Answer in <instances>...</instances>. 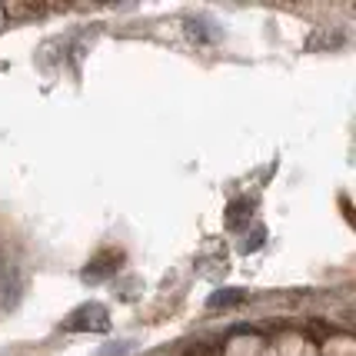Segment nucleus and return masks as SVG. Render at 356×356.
<instances>
[]
</instances>
